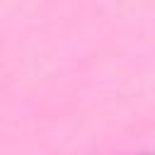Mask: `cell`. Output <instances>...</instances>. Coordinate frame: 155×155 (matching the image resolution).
Masks as SVG:
<instances>
[{
	"label": "cell",
	"instance_id": "obj_1",
	"mask_svg": "<svg viewBox=\"0 0 155 155\" xmlns=\"http://www.w3.org/2000/svg\"><path fill=\"white\" fill-rule=\"evenodd\" d=\"M138 155H155V153H138Z\"/></svg>",
	"mask_w": 155,
	"mask_h": 155
}]
</instances>
